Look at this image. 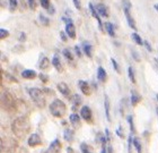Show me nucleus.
<instances>
[{
  "label": "nucleus",
  "instance_id": "obj_26",
  "mask_svg": "<svg viewBox=\"0 0 158 153\" xmlns=\"http://www.w3.org/2000/svg\"><path fill=\"white\" fill-rule=\"evenodd\" d=\"M80 151H81V153H93V146H90L87 143H81L80 144Z\"/></svg>",
  "mask_w": 158,
  "mask_h": 153
},
{
  "label": "nucleus",
  "instance_id": "obj_43",
  "mask_svg": "<svg viewBox=\"0 0 158 153\" xmlns=\"http://www.w3.org/2000/svg\"><path fill=\"white\" fill-rule=\"evenodd\" d=\"M132 56H133V58L135 59V61H139V60H140V58H139V56H138V53L135 52V51H132Z\"/></svg>",
  "mask_w": 158,
  "mask_h": 153
},
{
  "label": "nucleus",
  "instance_id": "obj_36",
  "mask_svg": "<svg viewBox=\"0 0 158 153\" xmlns=\"http://www.w3.org/2000/svg\"><path fill=\"white\" fill-rule=\"evenodd\" d=\"M17 0H9V7L11 10H15L17 8Z\"/></svg>",
  "mask_w": 158,
  "mask_h": 153
},
{
  "label": "nucleus",
  "instance_id": "obj_31",
  "mask_svg": "<svg viewBox=\"0 0 158 153\" xmlns=\"http://www.w3.org/2000/svg\"><path fill=\"white\" fill-rule=\"evenodd\" d=\"M40 22L44 25V26H49V24H50V20L48 17H45L44 15H40Z\"/></svg>",
  "mask_w": 158,
  "mask_h": 153
},
{
  "label": "nucleus",
  "instance_id": "obj_49",
  "mask_svg": "<svg viewBox=\"0 0 158 153\" xmlns=\"http://www.w3.org/2000/svg\"><path fill=\"white\" fill-rule=\"evenodd\" d=\"M155 9H156V11H158V3H155Z\"/></svg>",
  "mask_w": 158,
  "mask_h": 153
},
{
  "label": "nucleus",
  "instance_id": "obj_13",
  "mask_svg": "<svg viewBox=\"0 0 158 153\" xmlns=\"http://www.w3.org/2000/svg\"><path fill=\"white\" fill-rule=\"evenodd\" d=\"M96 9H97V11H98V14L101 15L102 17H105V18H107L109 17V9H107V7L104 5V3H97L96 5Z\"/></svg>",
  "mask_w": 158,
  "mask_h": 153
},
{
  "label": "nucleus",
  "instance_id": "obj_45",
  "mask_svg": "<svg viewBox=\"0 0 158 153\" xmlns=\"http://www.w3.org/2000/svg\"><path fill=\"white\" fill-rule=\"evenodd\" d=\"M67 152L68 153H75V151H73V147H68V149H67Z\"/></svg>",
  "mask_w": 158,
  "mask_h": 153
},
{
  "label": "nucleus",
  "instance_id": "obj_16",
  "mask_svg": "<svg viewBox=\"0 0 158 153\" xmlns=\"http://www.w3.org/2000/svg\"><path fill=\"white\" fill-rule=\"evenodd\" d=\"M106 78H107V74H106L105 69H104L102 66H99L98 68H97V80H98L101 83H104L106 81Z\"/></svg>",
  "mask_w": 158,
  "mask_h": 153
},
{
  "label": "nucleus",
  "instance_id": "obj_3",
  "mask_svg": "<svg viewBox=\"0 0 158 153\" xmlns=\"http://www.w3.org/2000/svg\"><path fill=\"white\" fill-rule=\"evenodd\" d=\"M28 94H30L31 99L33 100V102L35 103L39 108H44V107H45L46 99L42 90L36 89V87H32V89L28 90Z\"/></svg>",
  "mask_w": 158,
  "mask_h": 153
},
{
  "label": "nucleus",
  "instance_id": "obj_11",
  "mask_svg": "<svg viewBox=\"0 0 158 153\" xmlns=\"http://www.w3.org/2000/svg\"><path fill=\"white\" fill-rule=\"evenodd\" d=\"M51 63H52V66L56 68L59 73H62L63 72V67H62V63H61V60H60V57L59 55H54L52 58V60H51Z\"/></svg>",
  "mask_w": 158,
  "mask_h": 153
},
{
  "label": "nucleus",
  "instance_id": "obj_33",
  "mask_svg": "<svg viewBox=\"0 0 158 153\" xmlns=\"http://www.w3.org/2000/svg\"><path fill=\"white\" fill-rule=\"evenodd\" d=\"M9 35V32L7 30H5V28H0V39L2 40V39H5V37H7Z\"/></svg>",
  "mask_w": 158,
  "mask_h": 153
},
{
  "label": "nucleus",
  "instance_id": "obj_38",
  "mask_svg": "<svg viewBox=\"0 0 158 153\" xmlns=\"http://www.w3.org/2000/svg\"><path fill=\"white\" fill-rule=\"evenodd\" d=\"M73 5H75V7H76L77 9L80 10L81 9V3H80V0H73Z\"/></svg>",
  "mask_w": 158,
  "mask_h": 153
},
{
  "label": "nucleus",
  "instance_id": "obj_14",
  "mask_svg": "<svg viewBox=\"0 0 158 153\" xmlns=\"http://www.w3.org/2000/svg\"><path fill=\"white\" fill-rule=\"evenodd\" d=\"M141 100H142L141 95H140V94H139L137 91L131 90V106L132 107H135Z\"/></svg>",
  "mask_w": 158,
  "mask_h": 153
},
{
  "label": "nucleus",
  "instance_id": "obj_15",
  "mask_svg": "<svg viewBox=\"0 0 158 153\" xmlns=\"http://www.w3.org/2000/svg\"><path fill=\"white\" fill-rule=\"evenodd\" d=\"M80 118H81V116H79L78 113H71L69 116L70 123H71V125H73L75 128L80 126Z\"/></svg>",
  "mask_w": 158,
  "mask_h": 153
},
{
  "label": "nucleus",
  "instance_id": "obj_19",
  "mask_svg": "<svg viewBox=\"0 0 158 153\" xmlns=\"http://www.w3.org/2000/svg\"><path fill=\"white\" fill-rule=\"evenodd\" d=\"M104 108H105V116H106V119L107 121L111 123V113H110V99L107 95H104Z\"/></svg>",
  "mask_w": 158,
  "mask_h": 153
},
{
  "label": "nucleus",
  "instance_id": "obj_46",
  "mask_svg": "<svg viewBox=\"0 0 158 153\" xmlns=\"http://www.w3.org/2000/svg\"><path fill=\"white\" fill-rule=\"evenodd\" d=\"M107 153H113V149L111 145H109V147H107Z\"/></svg>",
  "mask_w": 158,
  "mask_h": 153
},
{
  "label": "nucleus",
  "instance_id": "obj_41",
  "mask_svg": "<svg viewBox=\"0 0 158 153\" xmlns=\"http://www.w3.org/2000/svg\"><path fill=\"white\" fill-rule=\"evenodd\" d=\"M105 135H106V137H107V141H111V133H110V130H109V128H106L105 129Z\"/></svg>",
  "mask_w": 158,
  "mask_h": 153
},
{
  "label": "nucleus",
  "instance_id": "obj_10",
  "mask_svg": "<svg viewBox=\"0 0 158 153\" xmlns=\"http://www.w3.org/2000/svg\"><path fill=\"white\" fill-rule=\"evenodd\" d=\"M64 31H66V33L68 34V37L70 39H76V27H75V24H73V20L69 22V23H66Z\"/></svg>",
  "mask_w": 158,
  "mask_h": 153
},
{
  "label": "nucleus",
  "instance_id": "obj_28",
  "mask_svg": "<svg viewBox=\"0 0 158 153\" xmlns=\"http://www.w3.org/2000/svg\"><path fill=\"white\" fill-rule=\"evenodd\" d=\"M128 75H129V78H130V81H131L132 83L135 84V70H133V68H132L131 66L128 68Z\"/></svg>",
  "mask_w": 158,
  "mask_h": 153
},
{
  "label": "nucleus",
  "instance_id": "obj_7",
  "mask_svg": "<svg viewBox=\"0 0 158 153\" xmlns=\"http://www.w3.org/2000/svg\"><path fill=\"white\" fill-rule=\"evenodd\" d=\"M27 143H28V146L35 147V146H39V145H41V144H42V140H41V137H40L39 134L34 133V134H32L30 137H28Z\"/></svg>",
  "mask_w": 158,
  "mask_h": 153
},
{
  "label": "nucleus",
  "instance_id": "obj_29",
  "mask_svg": "<svg viewBox=\"0 0 158 153\" xmlns=\"http://www.w3.org/2000/svg\"><path fill=\"white\" fill-rule=\"evenodd\" d=\"M127 120H128V123H129V126H130V130H131V133L135 134V124H133V117L128 116Z\"/></svg>",
  "mask_w": 158,
  "mask_h": 153
},
{
  "label": "nucleus",
  "instance_id": "obj_39",
  "mask_svg": "<svg viewBox=\"0 0 158 153\" xmlns=\"http://www.w3.org/2000/svg\"><path fill=\"white\" fill-rule=\"evenodd\" d=\"M143 46L146 47V49L149 51V52H152V46H150V43H149L148 41H145V43H143Z\"/></svg>",
  "mask_w": 158,
  "mask_h": 153
},
{
  "label": "nucleus",
  "instance_id": "obj_17",
  "mask_svg": "<svg viewBox=\"0 0 158 153\" xmlns=\"http://www.w3.org/2000/svg\"><path fill=\"white\" fill-rule=\"evenodd\" d=\"M71 102H73V110H77L78 107H80V104L82 103V98L79 94H75L71 98Z\"/></svg>",
  "mask_w": 158,
  "mask_h": 153
},
{
  "label": "nucleus",
  "instance_id": "obj_34",
  "mask_svg": "<svg viewBox=\"0 0 158 153\" xmlns=\"http://www.w3.org/2000/svg\"><path fill=\"white\" fill-rule=\"evenodd\" d=\"M39 77H40V80L42 81L43 83H48V82H49V76H48L46 74L41 73V74L39 75Z\"/></svg>",
  "mask_w": 158,
  "mask_h": 153
},
{
  "label": "nucleus",
  "instance_id": "obj_35",
  "mask_svg": "<svg viewBox=\"0 0 158 153\" xmlns=\"http://www.w3.org/2000/svg\"><path fill=\"white\" fill-rule=\"evenodd\" d=\"M28 6L31 9H35L37 6V0H28Z\"/></svg>",
  "mask_w": 158,
  "mask_h": 153
},
{
  "label": "nucleus",
  "instance_id": "obj_20",
  "mask_svg": "<svg viewBox=\"0 0 158 153\" xmlns=\"http://www.w3.org/2000/svg\"><path fill=\"white\" fill-rule=\"evenodd\" d=\"M82 51L88 58H92L93 57V46L88 42H84L82 43Z\"/></svg>",
  "mask_w": 158,
  "mask_h": 153
},
{
  "label": "nucleus",
  "instance_id": "obj_48",
  "mask_svg": "<svg viewBox=\"0 0 158 153\" xmlns=\"http://www.w3.org/2000/svg\"><path fill=\"white\" fill-rule=\"evenodd\" d=\"M48 10H49L50 14H54V11H56V10L53 9V7H51V9H48Z\"/></svg>",
  "mask_w": 158,
  "mask_h": 153
},
{
  "label": "nucleus",
  "instance_id": "obj_44",
  "mask_svg": "<svg viewBox=\"0 0 158 153\" xmlns=\"http://www.w3.org/2000/svg\"><path fill=\"white\" fill-rule=\"evenodd\" d=\"M101 153H107V149L105 147V145H103L102 146V152Z\"/></svg>",
  "mask_w": 158,
  "mask_h": 153
},
{
  "label": "nucleus",
  "instance_id": "obj_30",
  "mask_svg": "<svg viewBox=\"0 0 158 153\" xmlns=\"http://www.w3.org/2000/svg\"><path fill=\"white\" fill-rule=\"evenodd\" d=\"M111 63H112V66H113V68L115 69V72L118 74H120L121 73V69H120V66H118V61H116L114 58H111Z\"/></svg>",
  "mask_w": 158,
  "mask_h": 153
},
{
  "label": "nucleus",
  "instance_id": "obj_8",
  "mask_svg": "<svg viewBox=\"0 0 158 153\" xmlns=\"http://www.w3.org/2000/svg\"><path fill=\"white\" fill-rule=\"evenodd\" d=\"M88 7H89V10H90V13H92V15H93V17L94 18H96V20H97V23H98V26H99V28H101V31H103V23H102V20H101V15L98 14V11H97V9H96V7L93 5L92 2H89L88 3Z\"/></svg>",
  "mask_w": 158,
  "mask_h": 153
},
{
  "label": "nucleus",
  "instance_id": "obj_22",
  "mask_svg": "<svg viewBox=\"0 0 158 153\" xmlns=\"http://www.w3.org/2000/svg\"><path fill=\"white\" fill-rule=\"evenodd\" d=\"M63 138L67 142H73V140H75V133H73V130L67 128L64 130V133H63Z\"/></svg>",
  "mask_w": 158,
  "mask_h": 153
},
{
  "label": "nucleus",
  "instance_id": "obj_18",
  "mask_svg": "<svg viewBox=\"0 0 158 153\" xmlns=\"http://www.w3.org/2000/svg\"><path fill=\"white\" fill-rule=\"evenodd\" d=\"M22 76L24 78H26V80H33V78H35L37 76V74L33 69H25L22 72Z\"/></svg>",
  "mask_w": 158,
  "mask_h": 153
},
{
  "label": "nucleus",
  "instance_id": "obj_40",
  "mask_svg": "<svg viewBox=\"0 0 158 153\" xmlns=\"http://www.w3.org/2000/svg\"><path fill=\"white\" fill-rule=\"evenodd\" d=\"M75 51H76V55H77V56L79 57V58H80V57L82 56V53H81V50H80V48H79L78 46H76V47H75Z\"/></svg>",
  "mask_w": 158,
  "mask_h": 153
},
{
  "label": "nucleus",
  "instance_id": "obj_51",
  "mask_svg": "<svg viewBox=\"0 0 158 153\" xmlns=\"http://www.w3.org/2000/svg\"><path fill=\"white\" fill-rule=\"evenodd\" d=\"M156 111H157V115H158V108H156Z\"/></svg>",
  "mask_w": 158,
  "mask_h": 153
},
{
  "label": "nucleus",
  "instance_id": "obj_6",
  "mask_svg": "<svg viewBox=\"0 0 158 153\" xmlns=\"http://www.w3.org/2000/svg\"><path fill=\"white\" fill-rule=\"evenodd\" d=\"M61 147H62L61 142H60L58 138H56L53 142H51L50 146L48 147V150H46L44 153H60L61 152Z\"/></svg>",
  "mask_w": 158,
  "mask_h": 153
},
{
  "label": "nucleus",
  "instance_id": "obj_27",
  "mask_svg": "<svg viewBox=\"0 0 158 153\" xmlns=\"http://www.w3.org/2000/svg\"><path fill=\"white\" fill-rule=\"evenodd\" d=\"M62 55L64 56V58H66L68 61H70V63H73V55L71 53V51H70L69 49H63Z\"/></svg>",
  "mask_w": 158,
  "mask_h": 153
},
{
  "label": "nucleus",
  "instance_id": "obj_5",
  "mask_svg": "<svg viewBox=\"0 0 158 153\" xmlns=\"http://www.w3.org/2000/svg\"><path fill=\"white\" fill-rule=\"evenodd\" d=\"M80 116L87 123H93V112L92 109L87 106H84L80 110Z\"/></svg>",
  "mask_w": 158,
  "mask_h": 153
},
{
  "label": "nucleus",
  "instance_id": "obj_50",
  "mask_svg": "<svg viewBox=\"0 0 158 153\" xmlns=\"http://www.w3.org/2000/svg\"><path fill=\"white\" fill-rule=\"evenodd\" d=\"M156 99H157V101H158V93H157V95H156Z\"/></svg>",
  "mask_w": 158,
  "mask_h": 153
},
{
  "label": "nucleus",
  "instance_id": "obj_47",
  "mask_svg": "<svg viewBox=\"0 0 158 153\" xmlns=\"http://www.w3.org/2000/svg\"><path fill=\"white\" fill-rule=\"evenodd\" d=\"M20 41H23V40H25V33H20Z\"/></svg>",
  "mask_w": 158,
  "mask_h": 153
},
{
  "label": "nucleus",
  "instance_id": "obj_23",
  "mask_svg": "<svg viewBox=\"0 0 158 153\" xmlns=\"http://www.w3.org/2000/svg\"><path fill=\"white\" fill-rule=\"evenodd\" d=\"M52 63H50L49 58H46V57H43L42 59H41V61H40V68L42 70H46L49 69L50 65H51Z\"/></svg>",
  "mask_w": 158,
  "mask_h": 153
},
{
  "label": "nucleus",
  "instance_id": "obj_4",
  "mask_svg": "<svg viewBox=\"0 0 158 153\" xmlns=\"http://www.w3.org/2000/svg\"><path fill=\"white\" fill-rule=\"evenodd\" d=\"M1 103H2V107L7 111H13L16 107V102H15V99L10 93H3L2 98H1Z\"/></svg>",
  "mask_w": 158,
  "mask_h": 153
},
{
  "label": "nucleus",
  "instance_id": "obj_32",
  "mask_svg": "<svg viewBox=\"0 0 158 153\" xmlns=\"http://www.w3.org/2000/svg\"><path fill=\"white\" fill-rule=\"evenodd\" d=\"M40 3L44 9H49L50 8V0H40Z\"/></svg>",
  "mask_w": 158,
  "mask_h": 153
},
{
  "label": "nucleus",
  "instance_id": "obj_9",
  "mask_svg": "<svg viewBox=\"0 0 158 153\" xmlns=\"http://www.w3.org/2000/svg\"><path fill=\"white\" fill-rule=\"evenodd\" d=\"M78 86L80 89V91L82 92V94L85 95H90L92 94V89H90V85H89L86 81H78Z\"/></svg>",
  "mask_w": 158,
  "mask_h": 153
},
{
  "label": "nucleus",
  "instance_id": "obj_25",
  "mask_svg": "<svg viewBox=\"0 0 158 153\" xmlns=\"http://www.w3.org/2000/svg\"><path fill=\"white\" fill-rule=\"evenodd\" d=\"M132 143H133V145H135L137 152H138V153H141L142 152L141 142H140V140H139L138 137H133V138H132Z\"/></svg>",
  "mask_w": 158,
  "mask_h": 153
},
{
  "label": "nucleus",
  "instance_id": "obj_2",
  "mask_svg": "<svg viewBox=\"0 0 158 153\" xmlns=\"http://www.w3.org/2000/svg\"><path fill=\"white\" fill-rule=\"evenodd\" d=\"M50 112L56 118H62L67 112L66 103L63 102L62 100H60V99L53 100V102L50 104Z\"/></svg>",
  "mask_w": 158,
  "mask_h": 153
},
{
  "label": "nucleus",
  "instance_id": "obj_42",
  "mask_svg": "<svg viewBox=\"0 0 158 153\" xmlns=\"http://www.w3.org/2000/svg\"><path fill=\"white\" fill-rule=\"evenodd\" d=\"M116 134H118V137H121V138H123V134H122V132H121V126L118 127V129H116Z\"/></svg>",
  "mask_w": 158,
  "mask_h": 153
},
{
  "label": "nucleus",
  "instance_id": "obj_24",
  "mask_svg": "<svg viewBox=\"0 0 158 153\" xmlns=\"http://www.w3.org/2000/svg\"><path fill=\"white\" fill-rule=\"evenodd\" d=\"M131 37H132V40L135 41V42L138 44V46H143V43H145V41L142 40L141 37H140V35H139L137 32H133V33L131 34Z\"/></svg>",
  "mask_w": 158,
  "mask_h": 153
},
{
  "label": "nucleus",
  "instance_id": "obj_21",
  "mask_svg": "<svg viewBox=\"0 0 158 153\" xmlns=\"http://www.w3.org/2000/svg\"><path fill=\"white\" fill-rule=\"evenodd\" d=\"M104 26H105V31L107 32L110 37H115V27H114V24L113 23H110V22H105L104 24Z\"/></svg>",
  "mask_w": 158,
  "mask_h": 153
},
{
  "label": "nucleus",
  "instance_id": "obj_12",
  "mask_svg": "<svg viewBox=\"0 0 158 153\" xmlns=\"http://www.w3.org/2000/svg\"><path fill=\"white\" fill-rule=\"evenodd\" d=\"M56 87H58V91H59V92L62 94V95H64V97H67V98H69V95H70V89H69V86H68L66 83L61 82V83H59L58 85H56Z\"/></svg>",
  "mask_w": 158,
  "mask_h": 153
},
{
  "label": "nucleus",
  "instance_id": "obj_1",
  "mask_svg": "<svg viewBox=\"0 0 158 153\" xmlns=\"http://www.w3.org/2000/svg\"><path fill=\"white\" fill-rule=\"evenodd\" d=\"M11 129L16 136L23 138L30 133L31 130V123L27 117H18L14 120L11 124Z\"/></svg>",
  "mask_w": 158,
  "mask_h": 153
},
{
  "label": "nucleus",
  "instance_id": "obj_37",
  "mask_svg": "<svg viewBox=\"0 0 158 153\" xmlns=\"http://www.w3.org/2000/svg\"><path fill=\"white\" fill-rule=\"evenodd\" d=\"M60 37H61V40H62L63 42H66L69 37H68V34H67L66 31H64V32H60Z\"/></svg>",
  "mask_w": 158,
  "mask_h": 153
}]
</instances>
